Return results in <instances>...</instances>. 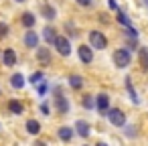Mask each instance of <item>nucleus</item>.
Returning <instances> with one entry per match:
<instances>
[{"mask_svg": "<svg viewBox=\"0 0 148 146\" xmlns=\"http://www.w3.org/2000/svg\"><path fill=\"white\" fill-rule=\"evenodd\" d=\"M25 45H27V47H31V49H35V47L39 45V37H37V33L29 31V33L25 35Z\"/></svg>", "mask_w": 148, "mask_h": 146, "instance_id": "9", "label": "nucleus"}, {"mask_svg": "<svg viewBox=\"0 0 148 146\" xmlns=\"http://www.w3.org/2000/svg\"><path fill=\"white\" fill-rule=\"evenodd\" d=\"M37 59H39L41 63L49 65V63H51V53H49V49H39V51H37Z\"/></svg>", "mask_w": 148, "mask_h": 146, "instance_id": "12", "label": "nucleus"}, {"mask_svg": "<svg viewBox=\"0 0 148 146\" xmlns=\"http://www.w3.org/2000/svg\"><path fill=\"white\" fill-rule=\"evenodd\" d=\"M69 85H71L73 89H79V87L83 85V79H81L79 75H71V77H69Z\"/></svg>", "mask_w": 148, "mask_h": 146, "instance_id": "19", "label": "nucleus"}, {"mask_svg": "<svg viewBox=\"0 0 148 146\" xmlns=\"http://www.w3.org/2000/svg\"><path fill=\"white\" fill-rule=\"evenodd\" d=\"M43 39H45L47 43H55V39H57V35H55V29L47 27V29L43 31Z\"/></svg>", "mask_w": 148, "mask_h": 146, "instance_id": "17", "label": "nucleus"}, {"mask_svg": "<svg viewBox=\"0 0 148 146\" xmlns=\"http://www.w3.org/2000/svg\"><path fill=\"white\" fill-rule=\"evenodd\" d=\"M138 59H140V67L144 69V71H148V49H140L138 51Z\"/></svg>", "mask_w": 148, "mask_h": 146, "instance_id": "11", "label": "nucleus"}, {"mask_svg": "<svg viewBox=\"0 0 148 146\" xmlns=\"http://www.w3.org/2000/svg\"><path fill=\"white\" fill-rule=\"evenodd\" d=\"M43 14H45V19H49V21H53L57 12H55V8H53V6H49V4H45V6H43Z\"/></svg>", "mask_w": 148, "mask_h": 146, "instance_id": "20", "label": "nucleus"}, {"mask_svg": "<svg viewBox=\"0 0 148 146\" xmlns=\"http://www.w3.org/2000/svg\"><path fill=\"white\" fill-rule=\"evenodd\" d=\"M83 106H85V108H93V97H91V95H85V97H83Z\"/></svg>", "mask_w": 148, "mask_h": 146, "instance_id": "23", "label": "nucleus"}, {"mask_svg": "<svg viewBox=\"0 0 148 146\" xmlns=\"http://www.w3.org/2000/svg\"><path fill=\"white\" fill-rule=\"evenodd\" d=\"M108 4H110V8H112V10H116V8H118V4H116V0H108Z\"/></svg>", "mask_w": 148, "mask_h": 146, "instance_id": "27", "label": "nucleus"}, {"mask_svg": "<svg viewBox=\"0 0 148 146\" xmlns=\"http://www.w3.org/2000/svg\"><path fill=\"white\" fill-rule=\"evenodd\" d=\"M41 112L47 116V114H49V106H47V104H41Z\"/></svg>", "mask_w": 148, "mask_h": 146, "instance_id": "25", "label": "nucleus"}, {"mask_svg": "<svg viewBox=\"0 0 148 146\" xmlns=\"http://www.w3.org/2000/svg\"><path fill=\"white\" fill-rule=\"evenodd\" d=\"M23 25H25L27 29H31V27L35 25V14H33V12H25V14H23Z\"/></svg>", "mask_w": 148, "mask_h": 146, "instance_id": "18", "label": "nucleus"}, {"mask_svg": "<svg viewBox=\"0 0 148 146\" xmlns=\"http://www.w3.org/2000/svg\"><path fill=\"white\" fill-rule=\"evenodd\" d=\"M27 132L33 134V136H37V134L41 132V124H39L37 120H29V122H27Z\"/></svg>", "mask_w": 148, "mask_h": 146, "instance_id": "14", "label": "nucleus"}, {"mask_svg": "<svg viewBox=\"0 0 148 146\" xmlns=\"http://www.w3.org/2000/svg\"><path fill=\"white\" fill-rule=\"evenodd\" d=\"M10 85H12V87H16V89L25 87V77H23L21 73H14V75L10 77Z\"/></svg>", "mask_w": 148, "mask_h": 146, "instance_id": "16", "label": "nucleus"}, {"mask_svg": "<svg viewBox=\"0 0 148 146\" xmlns=\"http://www.w3.org/2000/svg\"><path fill=\"white\" fill-rule=\"evenodd\" d=\"M118 21H120L124 27H132V25H130V19H128L124 12H120V10H118Z\"/></svg>", "mask_w": 148, "mask_h": 146, "instance_id": "21", "label": "nucleus"}, {"mask_svg": "<svg viewBox=\"0 0 148 146\" xmlns=\"http://www.w3.org/2000/svg\"><path fill=\"white\" fill-rule=\"evenodd\" d=\"M77 53H79V59H81L85 65L93 61V49H91V47H87V45H81V47L77 49Z\"/></svg>", "mask_w": 148, "mask_h": 146, "instance_id": "7", "label": "nucleus"}, {"mask_svg": "<svg viewBox=\"0 0 148 146\" xmlns=\"http://www.w3.org/2000/svg\"><path fill=\"white\" fill-rule=\"evenodd\" d=\"M130 61H132V57H130V51H128V49H118V51L114 53V63H116L120 69H126V67L130 65Z\"/></svg>", "mask_w": 148, "mask_h": 146, "instance_id": "1", "label": "nucleus"}, {"mask_svg": "<svg viewBox=\"0 0 148 146\" xmlns=\"http://www.w3.org/2000/svg\"><path fill=\"white\" fill-rule=\"evenodd\" d=\"M53 45H55L57 53L63 55V57H67V55L71 53V45H69V39H67V37H59V35H57V39H55Z\"/></svg>", "mask_w": 148, "mask_h": 146, "instance_id": "4", "label": "nucleus"}, {"mask_svg": "<svg viewBox=\"0 0 148 146\" xmlns=\"http://www.w3.org/2000/svg\"><path fill=\"white\" fill-rule=\"evenodd\" d=\"M41 79H43V73H41V71H37V73H33V75H31V79H29V81H31V83H39Z\"/></svg>", "mask_w": 148, "mask_h": 146, "instance_id": "22", "label": "nucleus"}, {"mask_svg": "<svg viewBox=\"0 0 148 146\" xmlns=\"http://www.w3.org/2000/svg\"><path fill=\"white\" fill-rule=\"evenodd\" d=\"M14 63H16V53H14L12 49H6V51H4V65L12 67Z\"/></svg>", "mask_w": 148, "mask_h": 146, "instance_id": "13", "label": "nucleus"}, {"mask_svg": "<svg viewBox=\"0 0 148 146\" xmlns=\"http://www.w3.org/2000/svg\"><path fill=\"white\" fill-rule=\"evenodd\" d=\"M106 116H108V120H110L114 126H118V128L126 124V114H124L122 110H118V108H114V110H108V114H106Z\"/></svg>", "mask_w": 148, "mask_h": 146, "instance_id": "3", "label": "nucleus"}, {"mask_svg": "<svg viewBox=\"0 0 148 146\" xmlns=\"http://www.w3.org/2000/svg\"><path fill=\"white\" fill-rule=\"evenodd\" d=\"M6 33H8V27H6L4 23H0V37H4Z\"/></svg>", "mask_w": 148, "mask_h": 146, "instance_id": "24", "label": "nucleus"}, {"mask_svg": "<svg viewBox=\"0 0 148 146\" xmlns=\"http://www.w3.org/2000/svg\"><path fill=\"white\" fill-rule=\"evenodd\" d=\"M57 134H59V138H61V140H65V142H69V140L73 138V130H71V128H67V126H61Z\"/></svg>", "mask_w": 148, "mask_h": 146, "instance_id": "15", "label": "nucleus"}, {"mask_svg": "<svg viewBox=\"0 0 148 146\" xmlns=\"http://www.w3.org/2000/svg\"><path fill=\"white\" fill-rule=\"evenodd\" d=\"M75 130H77V134H79V136H83V138H87V136H89V124H87L85 120H77Z\"/></svg>", "mask_w": 148, "mask_h": 146, "instance_id": "8", "label": "nucleus"}, {"mask_svg": "<svg viewBox=\"0 0 148 146\" xmlns=\"http://www.w3.org/2000/svg\"><path fill=\"white\" fill-rule=\"evenodd\" d=\"M8 110H10V114H14V116H18V114H23V104L18 101V99H10L8 101Z\"/></svg>", "mask_w": 148, "mask_h": 146, "instance_id": "10", "label": "nucleus"}, {"mask_svg": "<svg viewBox=\"0 0 148 146\" xmlns=\"http://www.w3.org/2000/svg\"><path fill=\"white\" fill-rule=\"evenodd\" d=\"M95 108H97L101 114H108V110H110V95H108V93H99V95L95 97Z\"/></svg>", "mask_w": 148, "mask_h": 146, "instance_id": "6", "label": "nucleus"}, {"mask_svg": "<svg viewBox=\"0 0 148 146\" xmlns=\"http://www.w3.org/2000/svg\"><path fill=\"white\" fill-rule=\"evenodd\" d=\"M16 2H25V0H16Z\"/></svg>", "mask_w": 148, "mask_h": 146, "instance_id": "29", "label": "nucleus"}, {"mask_svg": "<svg viewBox=\"0 0 148 146\" xmlns=\"http://www.w3.org/2000/svg\"><path fill=\"white\" fill-rule=\"evenodd\" d=\"M45 91H47V83H43V85H39V93H41V95H43V93H45Z\"/></svg>", "mask_w": 148, "mask_h": 146, "instance_id": "28", "label": "nucleus"}, {"mask_svg": "<svg viewBox=\"0 0 148 146\" xmlns=\"http://www.w3.org/2000/svg\"><path fill=\"white\" fill-rule=\"evenodd\" d=\"M77 4H81V6H89V4H91V0H77Z\"/></svg>", "mask_w": 148, "mask_h": 146, "instance_id": "26", "label": "nucleus"}, {"mask_svg": "<svg viewBox=\"0 0 148 146\" xmlns=\"http://www.w3.org/2000/svg\"><path fill=\"white\" fill-rule=\"evenodd\" d=\"M55 106H57V110L61 114H67L69 112V101H67V97L63 95L61 89H55Z\"/></svg>", "mask_w": 148, "mask_h": 146, "instance_id": "5", "label": "nucleus"}, {"mask_svg": "<svg viewBox=\"0 0 148 146\" xmlns=\"http://www.w3.org/2000/svg\"><path fill=\"white\" fill-rule=\"evenodd\" d=\"M89 43H91L93 49H106V47H108V39H106V35L99 33V31H91V33H89Z\"/></svg>", "mask_w": 148, "mask_h": 146, "instance_id": "2", "label": "nucleus"}]
</instances>
